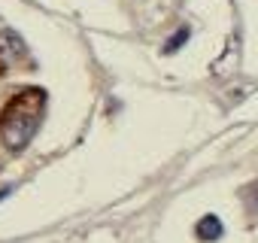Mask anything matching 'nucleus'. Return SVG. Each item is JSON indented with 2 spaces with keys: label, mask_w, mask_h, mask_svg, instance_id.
<instances>
[{
  "label": "nucleus",
  "mask_w": 258,
  "mask_h": 243,
  "mask_svg": "<svg viewBox=\"0 0 258 243\" xmlns=\"http://www.w3.org/2000/svg\"><path fill=\"white\" fill-rule=\"evenodd\" d=\"M46 115V91L43 88H22L4 109H0V143L13 152H22Z\"/></svg>",
  "instance_id": "nucleus-1"
},
{
  "label": "nucleus",
  "mask_w": 258,
  "mask_h": 243,
  "mask_svg": "<svg viewBox=\"0 0 258 243\" xmlns=\"http://www.w3.org/2000/svg\"><path fill=\"white\" fill-rule=\"evenodd\" d=\"M195 234H198L201 243H213V240H219V237L225 234V225H222L219 216L207 213V216H201V222L195 225Z\"/></svg>",
  "instance_id": "nucleus-2"
},
{
  "label": "nucleus",
  "mask_w": 258,
  "mask_h": 243,
  "mask_svg": "<svg viewBox=\"0 0 258 243\" xmlns=\"http://www.w3.org/2000/svg\"><path fill=\"white\" fill-rule=\"evenodd\" d=\"M188 37H191V31H188V28H179V31H176V34H173V37L164 43V55H173V52H179V49L188 43Z\"/></svg>",
  "instance_id": "nucleus-3"
}]
</instances>
